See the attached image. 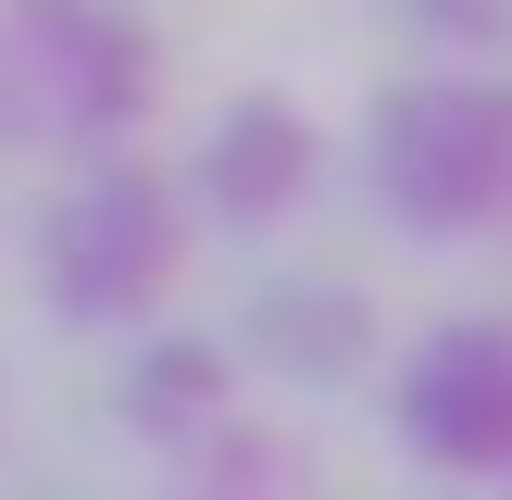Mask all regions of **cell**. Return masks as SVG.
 <instances>
[]
</instances>
